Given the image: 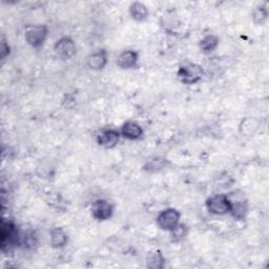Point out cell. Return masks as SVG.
Masks as SVG:
<instances>
[{
	"label": "cell",
	"instance_id": "obj_11",
	"mask_svg": "<svg viewBox=\"0 0 269 269\" xmlns=\"http://www.w3.org/2000/svg\"><path fill=\"white\" fill-rule=\"evenodd\" d=\"M137 62L138 54L131 50L122 52L117 59V65L121 68H133L137 65Z\"/></svg>",
	"mask_w": 269,
	"mask_h": 269
},
{
	"label": "cell",
	"instance_id": "obj_17",
	"mask_svg": "<svg viewBox=\"0 0 269 269\" xmlns=\"http://www.w3.org/2000/svg\"><path fill=\"white\" fill-rule=\"evenodd\" d=\"M258 124V122L255 120V119H246V120H243L242 124L240 125V130L242 132V134H245V135H252L255 133V130L252 129V125H256Z\"/></svg>",
	"mask_w": 269,
	"mask_h": 269
},
{
	"label": "cell",
	"instance_id": "obj_20",
	"mask_svg": "<svg viewBox=\"0 0 269 269\" xmlns=\"http://www.w3.org/2000/svg\"><path fill=\"white\" fill-rule=\"evenodd\" d=\"M172 232H173V237L176 241L181 240L185 236V230L182 225H178L174 230H172Z\"/></svg>",
	"mask_w": 269,
	"mask_h": 269
},
{
	"label": "cell",
	"instance_id": "obj_18",
	"mask_svg": "<svg viewBox=\"0 0 269 269\" xmlns=\"http://www.w3.org/2000/svg\"><path fill=\"white\" fill-rule=\"evenodd\" d=\"M267 15H268L267 9H265L263 7H259L254 11L253 18H254V20L256 23H263L266 20Z\"/></svg>",
	"mask_w": 269,
	"mask_h": 269
},
{
	"label": "cell",
	"instance_id": "obj_14",
	"mask_svg": "<svg viewBox=\"0 0 269 269\" xmlns=\"http://www.w3.org/2000/svg\"><path fill=\"white\" fill-rule=\"evenodd\" d=\"M67 242V235L61 228H54L51 231V244L54 248H61Z\"/></svg>",
	"mask_w": 269,
	"mask_h": 269
},
{
	"label": "cell",
	"instance_id": "obj_2",
	"mask_svg": "<svg viewBox=\"0 0 269 269\" xmlns=\"http://www.w3.org/2000/svg\"><path fill=\"white\" fill-rule=\"evenodd\" d=\"M203 69L200 65L194 63H187L179 68L178 77L184 84H194L201 80Z\"/></svg>",
	"mask_w": 269,
	"mask_h": 269
},
{
	"label": "cell",
	"instance_id": "obj_9",
	"mask_svg": "<svg viewBox=\"0 0 269 269\" xmlns=\"http://www.w3.org/2000/svg\"><path fill=\"white\" fill-rule=\"evenodd\" d=\"M120 134L115 130H104L97 136V142L99 145L105 149H113L119 142Z\"/></svg>",
	"mask_w": 269,
	"mask_h": 269
},
{
	"label": "cell",
	"instance_id": "obj_8",
	"mask_svg": "<svg viewBox=\"0 0 269 269\" xmlns=\"http://www.w3.org/2000/svg\"><path fill=\"white\" fill-rule=\"evenodd\" d=\"M113 207L106 200H97L92 205V214L96 220L105 221L112 217Z\"/></svg>",
	"mask_w": 269,
	"mask_h": 269
},
{
	"label": "cell",
	"instance_id": "obj_16",
	"mask_svg": "<svg viewBox=\"0 0 269 269\" xmlns=\"http://www.w3.org/2000/svg\"><path fill=\"white\" fill-rule=\"evenodd\" d=\"M148 267L149 268H155L160 269L164 266V259L162 257L161 252L151 253L148 257Z\"/></svg>",
	"mask_w": 269,
	"mask_h": 269
},
{
	"label": "cell",
	"instance_id": "obj_12",
	"mask_svg": "<svg viewBox=\"0 0 269 269\" xmlns=\"http://www.w3.org/2000/svg\"><path fill=\"white\" fill-rule=\"evenodd\" d=\"M121 134L124 138H127L129 140H137L142 136L143 130L138 123L129 121L123 125Z\"/></svg>",
	"mask_w": 269,
	"mask_h": 269
},
{
	"label": "cell",
	"instance_id": "obj_5",
	"mask_svg": "<svg viewBox=\"0 0 269 269\" xmlns=\"http://www.w3.org/2000/svg\"><path fill=\"white\" fill-rule=\"evenodd\" d=\"M206 207L213 214H225L230 210V202L227 195L216 194L207 199Z\"/></svg>",
	"mask_w": 269,
	"mask_h": 269
},
{
	"label": "cell",
	"instance_id": "obj_13",
	"mask_svg": "<svg viewBox=\"0 0 269 269\" xmlns=\"http://www.w3.org/2000/svg\"><path fill=\"white\" fill-rule=\"evenodd\" d=\"M130 13L131 16L137 21H143L145 20L149 16V11L145 5H143L141 3H133L130 7Z\"/></svg>",
	"mask_w": 269,
	"mask_h": 269
},
{
	"label": "cell",
	"instance_id": "obj_10",
	"mask_svg": "<svg viewBox=\"0 0 269 269\" xmlns=\"http://www.w3.org/2000/svg\"><path fill=\"white\" fill-rule=\"evenodd\" d=\"M106 63H107V54L105 50H99L91 54V55H89L87 58L88 67L94 70L103 69Z\"/></svg>",
	"mask_w": 269,
	"mask_h": 269
},
{
	"label": "cell",
	"instance_id": "obj_15",
	"mask_svg": "<svg viewBox=\"0 0 269 269\" xmlns=\"http://www.w3.org/2000/svg\"><path fill=\"white\" fill-rule=\"evenodd\" d=\"M219 43V38L214 35H208L200 41V48L204 53H210L216 50Z\"/></svg>",
	"mask_w": 269,
	"mask_h": 269
},
{
	"label": "cell",
	"instance_id": "obj_3",
	"mask_svg": "<svg viewBox=\"0 0 269 269\" xmlns=\"http://www.w3.org/2000/svg\"><path fill=\"white\" fill-rule=\"evenodd\" d=\"M54 51H55L56 56L59 59L65 61L71 59L76 55L77 47L73 39L69 37H63L56 42Z\"/></svg>",
	"mask_w": 269,
	"mask_h": 269
},
{
	"label": "cell",
	"instance_id": "obj_19",
	"mask_svg": "<svg viewBox=\"0 0 269 269\" xmlns=\"http://www.w3.org/2000/svg\"><path fill=\"white\" fill-rule=\"evenodd\" d=\"M166 164V161L163 159H156V160H152V162H149L148 165L145 166V169H149L151 172L154 170H159V169H162Z\"/></svg>",
	"mask_w": 269,
	"mask_h": 269
},
{
	"label": "cell",
	"instance_id": "obj_6",
	"mask_svg": "<svg viewBox=\"0 0 269 269\" xmlns=\"http://www.w3.org/2000/svg\"><path fill=\"white\" fill-rule=\"evenodd\" d=\"M47 36V28L44 25L31 27L26 32V40L33 47H39L43 44Z\"/></svg>",
	"mask_w": 269,
	"mask_h": 269
},
{
	"label": "cell",
	"instance_id": "obj_1",
	"mask_svg": "<svg viewBox=\"0 0 269 269\" xmlns=\"http://www.w3.org/2000/svg\"><path fill=\"white\" fill-rule=\"evenodd\" d=\"M0 236H2L3 252H7V250L16 246L19 242V231H18L16 225L11 221H3Z\"/></svg>",
	"mask_w": 269,
	"mask_h": 269
},
{
	"label": "cell",
	"instance_id": "obj_7",
	"mask_svg": "<svg viewBox=\"0 0 269 269\" xmlns=\"http://www.w3.org/2000/svg\"><path fill=\"white\" fill-rule=\"evenodd\" d=\"M230 202V210L229 212L232 214V217L236 219H244L247 212V203L244 201L243 194L240 197L238 193L231 192L230 195H227Z\"/></svg>",
	"mask_w": 269,
	"mask_h": 269
},
{
	"label": "cell",
	"instance_id": "obj_4",
	"mask_svg": "<svg viewBox=\"0 0 269 269\" xmlns=\"http://www.w3.org/2000/svg\"><path fill=\"white\" fill-rule=\"evenodd\" d=\"M179 220H180V213L174 208H167L160 212L157 219V223L161 229L172 231L179 225Z\"/></svg>",
	"mask_w": 269,
	"mask_h": 269
}]
</instances>
